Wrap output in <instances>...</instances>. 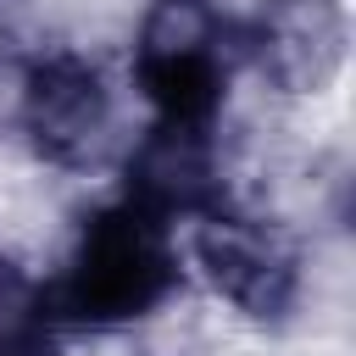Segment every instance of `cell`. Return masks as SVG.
<instances>
[{
    "label": "cell",
    "mask_w": 356,
    "mask_h": 356,
    "mask_svg": "<svg viewBox=\"0 0 356 356\" xmlns=\"http://www.w3.org/2000/svg\"><path fill=\"white\" fill-rule=\"evenodd\" d=\"M234 39L256 78L289 100L323 95L350 56V22L339 0H261Z\"/></svg>",
    "instance_id": "obj_5"
},
{
    "label": "cell",
    "mask_w": 356,
    "mask_h": 356,
    "mask_svg": "<svg viewBox=\"0 0 356 356\" xmlns=\"http://www.w3.org/2000/svg\"><path fill=\"white\" fill-rule=\"evenodd\" d=\"M139 211L161 217L167 228H184L222 206V167H217V128H184V122H150V134L128 156V189Z\"/></svg>",
    "instance_id": "obj_6"
},
{
    "label": "cell",
    "mask_w": 356,
    "mask_h": 356,
    "mask_svg": "<svg viewBox=\"0 0 356 356\" xmlns=\"http://www.w3.org/2000/svg\"><path fill=\"white\" fill-rule=\"evenodd\" d=\"M239 39L217 0H150L134 33V83L156 122L217 128Z\"/></svg>",
    "instance_id": "obj_2"
},
{
    "label": "cell",
    "mask_w": 356,
    "mask_h": 356,
    "mask_svg": "<svg viewBox=\"0 0 356 356\" xmlns=\"http://www.w3.org/2000/svg\"><path fill=\"white\" fill-rule=\"evenodd\" d=\"M178 250L195 278L250 323H284L300 300V250L278 222L256 211L222 200L206 217L184 222Z\"/></svg>",
    "instance_id": "obj_3"
},
{
    "label": "cell",
    "mask_w": 356,
    "mask_h": 356,
    "mask_svg": "<svg viewBox=\"0 0 356 356\" xmlns=\"http://www.w3.org/2000/svg\"><path fill=\"white\" fill-rule=\"evenodd\" d=\"M178 284H184L178 228L139 211L134 200H111L78 228L56 278H44V323L128 328L167 312Z\"/></svg>",
    "instance_id": "obj_1"
},
{
    "label": "cell",
    "mask_w": 356,
    "mask_h": 356,
    "mask_svg": "<svg viewBox=\"0 0 356 356\" xmlns=\"http://www.w3.org/2000/svg\"><path fill=\"white\" fill-rule=\"evenodd\" d=\"M0 356H56V350H50V334H39V339H22V345H11Z\"/></svg>",
    "instance_id": "obj_8"
},
{
    "label": "cell",
    "mask_w": 356,
    "mask_h": 356,
    "mask_svg": "<svg viewBox=\"0 0 356 356\" xmlns=\"http://www.w3.org/2000/svg\"><path fill=\"white\" fill-rule=\"evenodd\" d=\"M17 128L50 167H89L117 128L111 83L95 61L50 50L17 78Z\"/></svg>",
    "instance_id": "obj_4"
},
{
    "label": "cell",
    "mask_w": 356,
    "mask_h": 356,
    "mask_svg": "<svg viewBox=\"0 0 356 356\" xmlns=\"http://www.w3.org/2000/svg\"><path fill=\"white\" fill-rule=\"evenodd\" d=\"M50 334L44 323V284H33L6 250H0V350Z\"/></svg>",
    "instance_id": "obj_7"
}]
</instances>
